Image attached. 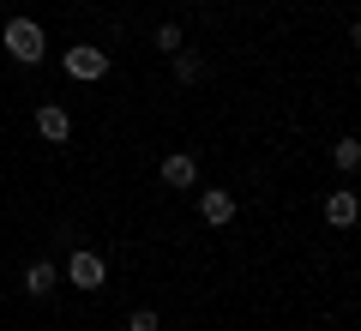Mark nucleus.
Listing matches in <instances>:
<instances>
[{"label": "nucleus", "mask_w": 361, "mask_h": 331, "mask_svg": "<svg viewBox=\"0 0 361 331\" xmlns=\"http://www.w3.org/2000/svg\"><path fill=\"white\" fill-rule=\"evenodd\" d=\"M0 49L13 54L18 66H37V61H42V49H49V37H42L37 18H13V25L0 30Z\"/></svg>", "instance_id": "nucleus-1"}, {"label": "nucleus", "mask_w": 361, "mask_h": 331, "mask_svg": "<svg viewBox=\"0 0 361 331\" xmlns=\"http://www.w3.org/2000/svg\"><path fill=\"white\" fill-rule=\"evenodd\" d=\"M66 78H85V85H90V78H103L109 73V49H97V42H78V49H66Z\"/></svg>", "instance_id": "nucleus-2"}, {"label": "nucleus", "mask_w": 361, "mask_h": 331, "mask_svg": "<svg viewBox=\"0 0 361 331\" xmlns=\"http://www.w3.org/2000/svg\"><path fill=\"white\" fill-rule=\"evenodd\" d=\"M66 283H73V289H103V283H109V265H103L97 253L78 247V253L66 259Z\"/></svg>", "instance_id": "nucleus-3"}, {"label": "nucleus", "mask_w": 361, "mask_h": 331, "mask_svg": "<svg viewBox=\"0 0 361 331\" xmlns=\"http://www.w3.org/2000/svg\"><path fill=\"white\" fill-rule=\"evenodd\" d=\"M199 217H205L211 229H223V223L235 217V193L229 187H205V193H199Z\"/></svg>", "instance_id": "nucleus-4"}, {"label": "nucleus", "mask_w": 361, "mask_h": 331, "mask_svg": "<svg viewBox=\"0 0 361 331\" xmlns=\"http://www.w3.org/2000/svg\"><path fill=\"white\" fill-rule=\"evenodd\" d=\"M361 217V205H355V193H325V223H331V229H349V223H355Z\"/></svg>", "instance_id": "nucleus-5"}, {"label": "nucleus", "mask_w": 361, "mask_h": 331, "mask_svg": "<svg viewBox=\"0 0 361 331\" xmlns=\"http://www.w3.org/2000/svg\"><path fill=\"white\" fill-rule=\"evenodd\" d=\"M37 133H42L49 145H61L66 133H73V121H66V109H54V102H42V109H37Z\"/></svg>", "instance_id": "nucleus-6"}, {"label": "nucleus", "mask_w": 361, "mask_h": 331, "mask_svg": "<svg viewBox=\"0 0 361 331\" xmlns=\"http://www.w3.org/2000/svg\"><path fill=\"white\" fill-rule=\"evenodd\" d=\"M163 181H169V187H193V181H199V163H193L187 151L163 157Z\"/></svg>", "instance_id": "nucleus-7"}, {"label": "nucleus", "mask_w": 361, "mask_h": 331, "mask_svg": "<svg viewBox=\"0 0 361 331\" xmlns=\"http://www.w3.org/2000/svg\"><path fill=\"white\" fill-rule=\"evenodd\" d=\"M54 277H61V271H54L49 259H37V265L25 271V289H30V295H49V289H54Z\"/></svg>", "instance_id": "nucleus-8"}, {"label": "nucleus", "mask_w": 361, "mask_h": 331, "mask_svg": "<svg viewBox=\"0 0 361 331\" xmlns=\"http://www.w3.org/2000/svg\"><path fill=\"white\" fill-rule=\"evenodd\" d=\"M337 169H361V139H337Z\"/></svg>", "instance_id": "nucleus-9"}, {"label": "nucleus", "mask_w": 361, "mask_h": 331, "mask_svg": "<svg viewBox=\"0 0 361 331\" xmlns=\"http://www.w3.org/2000/svg\"><path fill=\"white\" fill-rule=\"evenodd\" d=\"M199 73H205V66H199V54H175V78H180V85H193Z\"/></svg>", "instance_id": "nucleus-10"}, {"label": "nucleus", "mask_w": 361, "mask_h": 331, "mask_svg": "<svg viewBox=\"0 0 361 331\" xmlns=\"http://www.w3.org/2000/svg\"><path fill=\"white\" fill-rule=\"evenodd\" d=\"M157 49H163V54H180V25H157Z\"/></svg>", "instance_id": "nucleus-11"}, {"label": "nucleus", "mask_w": 361, "mask_h": 331, "mask_svg": "<svg viewBox=\"0 0 361 331\" xmlns=\"http://www.w3.org/2000/svg\"><path fill=\"white\" fill-rule=\"evenodd\" d=\"M127 331H157V313H151V307H139V313L127 319Z\"/></svg>", "instance_id": "nucleus-12"}]
</instances>
